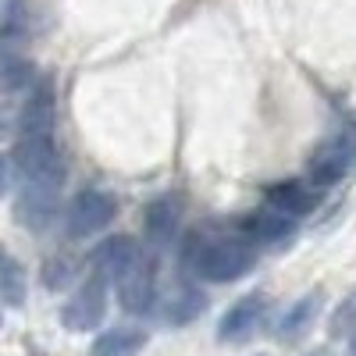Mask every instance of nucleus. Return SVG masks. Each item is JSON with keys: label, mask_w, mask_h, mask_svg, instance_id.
Masks as SVG:
<instances>
[{"label": "nucleus", "mask_w": 356, "mask_h": 356, "mask_svg": "<svg viewBox=\"0 0 356 356\" xmlns=\"http://www.w3.org/2000/svg\"><path fill=\"white\" fill-rule=\"evenodd\" d=\"M260 253L250 239H232V235H221V239H207V235L193 232L186 246H182V264L203 282H239L257 267Z\"/></svg>", "instance_id": "1"}, {"label": "nucleus", "mask_w": 356, "mask_h": 356, "mask_svg": "<svg viewBox=\"0 0 356 356\" xmlns=\"http://www.w3.org/2000/svg\"><path fill=\"white\" fill-rule=\"evenodd\" d=\"M11 168L18 171L22 186H40V189H61L68 178V168L50 136H22L11 150Z\"/></svg>", "instance_id": "2"}, {"label": "nucleus", "mask_w": 356, "mask_h": 356, "mask_svg": "<svg viewBox=\"0 0 356 356\" xmlns=\"http://www.w3.org/2000/svg\"><path fill=\"white\" fill-rule=\"evenodd\" d=\"M114 292L125 314H154L157 303V257L150 250H136L132 260L114 275Z\"/></svg>", "instance_id": "3"}, {"label": "nucleus", "mask_w": 356, "mask_h": 356, "mask_svg": "<svg viewBox=\"0 0 356 356\" xmlns=\"http://www.w3.org/2000/svg\"><path fill=\"white\" fill-rule=\"evenodd\" d=\"M118 218V200L107 189H79L65 211V235L68 239H89L104 232Z\"/></svg>", "instance_id": "4"}, {"label": "nucleus", "mask_w": 356, "mask_h": 356, "mask_svg": "<svg viewBox=\"0 0 356 356\" xmlns=\"http://www.w3.org/2000/svg\"><path fill=\"white\" fill-rule=\"evenodd\" d=\"M107 300H111V278L104 275H89L75 296L61 307V324L68 332H97L107 314Z\"/></svg>", "instance_id": "5"}, {"label": "nucleus", "mask_w": 356, "mask_h": 356, "mask_svg": "<svg viewBox=\"0 0 356 356\" xmlns=\"http://www.w3.org/2000/svg\"><path fill=\"white\" fill-rule=\"evenodd\" d=\"M264 200H267V207H271V211H278V214H285V218H292V221L314 214L317 207H321V193H317L310 182H303V178H289V182L267 186V189H264Z\"/></svg>", "instance_id": "6"}, {"label": "nucleus", "mask_w": 356, "mask_h": 356, "mask_svg": "<svg viewBox=\"0 0 356 356\" xmlns=\"http://www.w3.org/2000/svg\"><path fill=\"white\" fill-rule=\"evenodd\" d=\"M353 154H356L353 143L342 139V136H335V139H328L324 146H317V154L310 157V186L317 193H324L328 186L342 182V175L353 164Z\"/></svg>", "instance_id": "7"}, {"label": "nucleus", "mask_w": 356, "mask_h": 356, "mask_svg": "<svg viewBox=\"0 0 356 356\" xmlns=\"http://www.w3.org/2000/svg\"><path fill=\"white\" fill-rule=\"evenodd\" d=\"M61 207V189H40V186H18V203H15V218L29 232H47L57 218Z\"/></svg>", "instance_id": "8"}, {"label": "nucleus", "mask_w": 356, "mask_h": 356, "mask_svg": "<svg viewBox=\"0 0 356 356\" xmlns=\"http://www.w3.org/2000/svg\"><path fill=\"white\" fill-rule=\"evenodd\" d=\"M178 228H182V200L178 196H161L146 207L143 214V235L154 250H164L178 239Z\"/></svg>", "instance_id": "9"}, {"label": "nucleus", "mask_w": 356, "mask_h": 356, "mask_svg": "<svg viewBox=\"0 0 356 356\" xmlns=\"http://www.w3.org/2000/svg\"><path fill=\"white\" fill-rule=\"evenodd\" d=\"M203 310H207V296L189 282H175L168 292H157V303H154V314L168 324H189Z\"/></svg>", "instance_id": "10"}, {"label": "nucleus", "mask_w": 356, "mask_h": 356, "mask_svg": "<svg viewBox=\"0 0 356 356\" xmlns=\"http://www.w3.org/2000/svg\"><path fill=\"white\" fill-rule=\"evenodd\" d=\"M267 314V300H264V292H250L243 296L235 307H228V314L221 317L218 324V339L221 342H243L250 339L257 328H260V321Z\"/></svg>", "instance_id": "11"}, {"label": "nucleus", "mask_w": 356, "mask_h": 356, "mask_svg": "<svg viewBox=\"0 0 356 356\" xmlns=\"http://www.w3.org/2000/svg\"><path fill=\"white\" fill-rule=\"evenodd\" d=\"M50 129H54V89L47 79H36V86L22 100L18 132L22 136H50Z\"/></svg>", "instance_id": "12"}, {"label": "nucleus", "mask_w": 356, "mask_h": 356, "mask_svg": "<svg viewBox=\"0 0 356 356\" xmlns=\"http://www.w3.org/2000/svg\"><path fill=\"white\" fill-rule=\"evenodd\" d=\"M243 232L250 235L253 243H289L296 235V221L264 207V211H253L246 221H243Z\"/></svg>", "instance_id": "13"}, {"label": "nucleus", "mask_w": 356, "mask_h": 356, "mask_svg": "<svg viewBox=\"0 0 356 356\" xmlns=\"http://www.w3.org/2000/svg\"><path fill=\"white\" fill-rule=\"evenodd\" d=\"M150 342L143 328H107L104 335L93 339L89 346V356H139Z\"/></svg>", "instance_id": "14"}, {"label": "nucleus", "mask_w": 356, "mask_h": 356, "mask_svg": "<svg viewBox=\"0 0 356 356\" xmlns=\"http://www.w3.org/2000/svg\"><path fill=\"white\" fill-rule=\"evenodd\" d=\"M136 250H139V246L129 239V235H111V239H104V243L93 250V257H89V264H93V275L114 278V275L132 260Z\"/></svg>", "instance_id": "15"}, {"label": "nucleus", "mask_w": 356, "mask_h": 356, "mask_svg": "<svg viewBox=\"0 0 356 356\" xmlns=\"http://www.w3.org/2000/svg\"><path fill=\"white\" fill-rule=\"evenodd\" d=\"M317 310H321V292H307L303 300H296L289 307V314L282 317V324H278L282 339H296L300 332H307L314 324V317H317Z\"/></svg>", "instance_id": "16"}, {"label": "nucleus", "mask_w": 356, "mask_h": 356, "mask_svg": "<svg viewBox=\"0 0 356 356\" xmlns=\"http://www.w3.org/2000/svg\"><path fill=\"white\" fill-rule=\"evenodd\" d=\"M0 300H4L8 307L25 303V271L4 246H0Z\"/></svg>", "instance_id": "17"}, {"label": "nucleus", "mask_w": 356, "mask_h": 356, "mask_svg": "<svg viewBox=\"0 0 356 356\" xmlns=\"http://www.w3.org/2000/svg\"><path fill=\"white\" fill-rule=\"evenodd\" d=\"M36 86V68L29 61H4L0 65V100L4 97H18V93H29Z\"/></svg>", "instance_id": "18"}, {"label": "nucleus", "mask_w": 356, "mask_h": 356, "mask_svg": "<svg viewBox=\"0 0 356 356\" xmlns=\"http://www.w3.org/2000/svg\"><path fill=\"white\" fill-rule=\"evenodd\" d=\"M43 285L47 289H54V292H61L65 285H72V278H75V264L68 260V257H50L47 264H43Z\"/></svg>", "instance_id": "19"}, {"label": "nucleus", "mask_w": 356, "mask_h": 356, "mask_svg": "<svg viewBox=\"0 0 356 356\" xmlns=\"http://www.w3.org/2000/svg\"><path fill=\"white\" fill-rule=\"evenodd\" d=\"M332 332L335 335H346V332H356V289L342 300V307L335 310V317H332Z\"/></svg>", "instance_id": "20"}, {"label": "nucleus", "mask_w": 356, "mask_h": 356, "mask_svg": "<svg viewBox=\"0 0 356 356\" xmlns=\"http://www.w3.org/2000/svg\"><path fill=\"white\" fill-rule=\"evenodd\" d=\"M8 189H11V161L0 154V196H8Z\"/></svg>", "instance_id": "21"}, {"label": "nucleus", "mask_w": 356, "mask_h": 356, "mask_svg": "<svg viewBox=\"0 0 356 356\" xmlns=\"http://www.w3.org/2000/svg\"><path fill=\"white\" fill-rule=\"evenodd\" d=\"M349 356H356V339H353V346H349Z\"/></svg>", "instance_id": "22"}]
</instances>
